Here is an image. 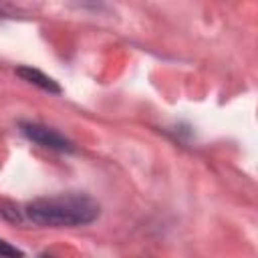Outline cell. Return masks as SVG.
I'll return each mask as SVG.
<instances>
[{"mask_svg":"<svg viewBox=\"0 0 258 258\" xmlns=\"http://www.w3.org/2000/svg\"><path fill=\"white\" fill-rule=\"evenodd\" d=\"M18 129L28 141H32L34 145H38L42 149L56 151V153H73L75 151V143L48 125H42L36 121H20Z\"/></svg>","mask_w":258,"mask_h":258,"instance_id":"2","label":"cell"},{"mask_svg":"<svg viewBox=\"0 0 258 258\" xmlns=\"http://www.w3.org/2000/svg\"><path fill=\"white\" fill-rule=\"evenodd\" d=\"M101 216L99 202L83 191H67L36 198L20 206V222L40 228H79L89 226Z\"/></svg>","mask_w":258,"mask_h":258,"instance_id":"1","label":"cell"},{"mask_svg":"<svg viewBox=\"0 0 258 258\" xmlns=\"http://www.w3.org/2000/svg\"><path fill=\"white\" fill-rule=\"evenodd\" d=\"M22 254H24L22 250H18L16 246H12L10 242L0 238V256H22Z\"/></svg>","mask_w":258,"mask_h":258,"instance_id":"4","label":"cell"},{"mask_svg":"<svg viewBox=\"0 0 258 258\" xmlns=\"http://www.w3.org/2000/svg\"><path fill=\"white\" fill-rule=\"evenodd\" d=\"M16 75H18L22 81H26V83H30V85H34V87H38V89L50 93V95H60V93H62L60 85H58L52 77L44 75L42 71H38V69H34V67H26V64H24V67H18V69H16Z\"/></svg>","mask_w":258,"mask_h":258,"instance_id":"3","label":"cell"}]
</instances>
